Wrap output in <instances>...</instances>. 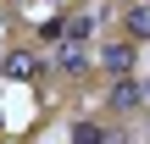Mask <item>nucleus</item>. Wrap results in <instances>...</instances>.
Here are the masks:
<instances>
[{
  "mask_svg": "<svg viewBox=\"0 0 150 144\" xmlns=\"http://www.w3.org/2000/svg\"><path fill=\"white\" fill-rule=\"evenodd\" d=\"M122 39L150 44V0H122Z\"/></svg>",
  "mask_w": 150,
  "mask_h": 144,
  "instance_id": "f257e3e1",
  "label": "nucleus"
},
{
  "mask_svg": "<svg viewBox=\"0 0 150 144\" xmlns=\"http://www.w3.org/2000/svg\"><path fill=\"white\" fill-rule=\"evenodd\" d=\"M56 67L61 72H83L89 67V39H56Z\"/></svg>",
  "mask_w": 150,
  "mask_h": 144,
  "instance_id": "f03ea898",
  "label": "nucleus"
},
{
  "mask_svg": "<svg viewBox=\"0 0 150 144\" xmlns=\"http://www.w3.org/2000/svg\"><path fill=\"white\" fill-rule=\"evenodd\" d=\"M100 61H106V72H111V78H128V72H134V39H111Z\"/></svg>",
  "mask_w": 150,
  "mask_h": 144,
  "instance_id": "7ed1b4c3",
  "label": "nucleus"
},
{
  "mask_svg": "<svg viewBox=\"0 0 150 144\" xmlns=\"http://www.w3.org/2000/svg\"><path fill=\"white\" fill-rule=\"evenodd\" d=\"M0 72H6V78H33V72H39V61H33L28 50H11V55L0 61Z\"/></svg>",
  "mask_w": 150,
  "mask_h": 144,
  "instance_id": "20e7f679",
  "label": "nucleus"
},
{
  "mask_svg": "<svg viewBox=\"0 0 150 144\" xmlns=\"http://www.w3.org/2000/svg\"><path fill=\"white\" fill-rule=\"evenodd\" d=\"M134 100H139V83H134V72H128V78H117V83H111V105L122 111V105H134Z\"/></svg>",
  "mask_w": 150,
  "mask_h": 144,
  "instance_id": "39448f33",
  "label": "nucleus"
},
{
  "mask_svg": "<svg viewBox=\"0 0 150 144\" xmlns=\"http://www.w3.org/2000/svg\"><path fill=\"white\" fill-rule=\"evenodd\" d=\"M100 139H106L100 122H78V128H72V144H100Z\"/></svg>",
  "mask_w": 150,
  "mask_h": 144,
  "instance_id": "423d86ee",
  "label": "nucleus"
}]
</instances>
